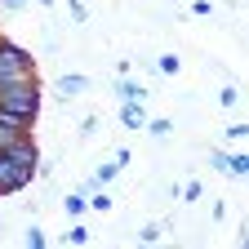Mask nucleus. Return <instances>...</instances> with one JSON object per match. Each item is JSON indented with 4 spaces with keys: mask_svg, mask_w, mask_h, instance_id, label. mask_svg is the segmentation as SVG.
Returning <instances> with one entry per match:
<instances>
[{
    "mask_svg": "<svg viewBox=\"0 0 249 249\" xmlns=\"http://www.w3.org/2000/svg\"><path fill=\"white\" fill-rule=\"evenodd\" d=\"M53 89L62 93V98H76V93H85V89H89V80H85V76H62Z\"/></svg>",
    "mask_w": 249,
    "mask_h": 249,
    "instance_id": "20e7f679",
    "label": "nucleus"
},
{
    "mask_svg": "<svg viewBox=\"0 0 249 249\" xmlns=\"http://www.w3.org/2000/svg\"><path fill=\"white\" fill-rule=\"evenodd\" d=\"M0 107H5L9 116H18L22 124H31V120H36V111H40V93L31 89L27 80H14V85L0 89Z\"/></svg>",
    "mask_w": 249,
    "mask_h": 249,
    "instance_id": "f03ea898",
    "label": "nucleus"
},
{
    "mask_svg": "<svg viewBox=\"0 0 249 249\" xmlns=\"http://www.w3.org/2000/svg\"><path fill=\"white\" fill-rule=\"evenodd\" d=\"M67 240H71V245H85V240H89V231H85V227H71V236H67Z\"/></svg>",
    "mask_w": 249,
    "mask_h": 249,
    "instance_id": "1a4fd4ad",
    "label": "nucleus"
},
{
    "mask_svg": "<svg viewBox=\"0 0 249 249\" xmlns=\"http://www.w3.org/2000/svg\"><path fill=\"white\" fill-rule=\"evenodd\" d=\"M120 98H129V103H138V98H142V89H138V85H120Z\"/></svg>",
    "mask_w": 249,
    "mask_h": 249,
    "instance_id": "0eeeda50",
    "label": "nucleus"
},
{
    "mask_svg": "<svg viewBox=\"0 0 249 249\" xmlns=\"http://www.w3.org/2000/svg\"><path fill=\"white\" fill-rule=\"evenodd\" d=\"M31 174H36V147H31V142L18 134L9 147H0V196H5V192H18V187H27Z\"/></svg>",
    "mask_w": 249,
    "mask_h": 249,
    "instance_id": "f257e3e1",
    "label": "nucleus"
},
{
    "mask_svg": "<svg viewBox=\"0 0 249 249\" xmlns=\"http://www.w3.org/2000/svg\"><path fill=\"white\" fill-rule=\"evenodd\" d=\"M213 165H218V169H231V174H245V169H249V165H245V156H223V151L213 156Z\"/></svg>",
    "mask_w": 249,
    "mask_h": 249,
    "instance_id": "39448f33",
    "label": "nucleus"
},
{
    "mask_svg": "<svg viewBox=\"0 0 249 249\" xmlns=\"http://www.w3.org/2000/svg\"><path fill=\"white\" fill-rule=\"evenodd\" d=\"M27 76H31V53L0 40V89L14 85V80H27Z\"/></svg>",
    "mask_w": 249,
    "mask_h": 249,
    "instance_id": "7ed1b4c3",
    "label": "nucleus"
},
{
    "mask_svg": "<svg viewBox=\"0 0 249 249\" xmlns=\"http://www.w3.org/2000/svg\"><path fill=\"white\" fill-rule=\"evenodd\" d=\"M14 138H18V134H14V129H5V124H0V147H9Z\"/></svg>",
    "mask_w": 249,
    "mask_h": 249,
    "instance_id": "9d476101",
    "label": "nucleus"
},
{
    "mask_svg": "<svg viewBox=\"0 0 249 249\" xmlns=\"http://www.w3.org/2000/svg\"><path fill=\"white\" fill-rule=\"evenodd\" d=\"M120 116H124V124H138V120H142V111H138V103H129V107H124V111H120Z\"/></svg>",
    "mask_w": 249,
    "mask_h": 249,
    "instance_id": "423d86ee",
    "label": "nucleus"
},
{
    "mask_svg": "<svg viewBox=\"0 0 249 249\" xmlns=\"http://www.w3.org/2000/svg\"><path fill=\"white\" fill-rule=\"evenodd\" d=\"M160 231H165V227H156V223H151V227H142V240H147V245H151V240H160Z\"/></svg>",
    "mask_w": 249,
    "mask_h": 249,
    "instance_id": "6e6552de",
    "label": "nucleus"
}]
</instances>
